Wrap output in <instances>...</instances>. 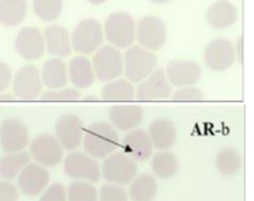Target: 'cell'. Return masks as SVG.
Returning <instances> with one entry per match:
<instances>
[{"mask_svg":"<svg viewBox=\"0 0 254 201\" xmlns=\"http://www.w3.org/2000/svg\"><path fill=\"white\" fill-rule=\"evenodd\" d=\"M118 131L106 121H97L84 129L83 151L94 158L103 159L120 147Z\"/></svg>","mask_w":254,"mask_h":201,"instance_id":"1","label":"cell"},{"mask_svg":"<svg viewBox=\"0 0 254 201\" xmlns=\"http://www.w3.org/2000/svg\"><path fill=\"white\" fill-rule=\"evenodd\" d=\"M158 64L156 54L141 46H130L123 54V73L132 83H139L150 75Z\"/></svg>","mask_w":254,"mask_h":201,"instance_id":"2","label":"cell"},{"mask_svg":"<svg viewBox=\"0 0 254 201\" xmlns=\"http://www.w3.org/2000/svg\"><path fill=\"white\" fill-rule=\"evenodd\" d=\"M103 39V28L100 23L92 18L83 19L71 33V49L78 54L89 55L102 46Z\"/></svg>","mask_w":254,"mask_h":201,"instance_id":"3","label":"cell"},{"mask_svg":"<svg viewBox=\"0 0 254 201\" xmlns=\"http://www.w3.org/2000/svg\"><path fill=\"white\" fill-rule=\"evenodd\" d=\"M136 161L123 151H114L103 158L100 173L103 178L112 184L127 185L137 175Z\"/></svg>","mask_w":254,"mask_h":201,"instance_id":"4","label":"cell"},{"mask_svg":"<svg viewBox=\"0 0 254 201\" xmlns=\"http://www.w3.org/2000/svg\"><path fill=\"white\" fill-rule=\"evenodd\" d=\"M136 24L125 12L110 14L104 23L103 35L107 42L117 49H127L135 41Z\"/></svg>","mask_w":254,"mask_h":201,"instance_id":"5","label":"cell"},{"mask_svg":"<svg viewBox=\"0 0 254 201\" xmlns=\"http://www.w3.org/2000/svg\"><path fill=\"white\" fill-rule=\"evenodd\" d=\"M91 63L95 77L102 82L118 78L123 73V54L111 45L101 46L93 53Z\"/></svg>","mask_w":254,"mask_h":201,"instance_id":"6","label":"cell"},{"mask_svg":"<svg viewBox=\"0 0 254 201\" xmlns=\"http://www.w3.org/2000/svg\"><path fill=\"white\" fill-rule=\"evenodd\" d=\"M64 173L76 180L87 182H97L100 179V165L96 158L90 156L85 151H71L64 159Z\"/></svg>","mask_w":254,"mask_h":201,"instance_id":"7","label":"cell"},{"mask_svg":"<svg viewBox=\"0 0 254 201\" xmlns=\"http://www.w3.org/2000/svg\"><path fill=\"white\" fill-rule=\"evenodd\" d=\"M12 93L16 99L35 100L43 90L39 68L31 63L20 67L12 77Z\"/></svg>","mask_w":254,"mask_h":201,"instance_id":"8","label":"cell"},{"mask_svg":"<svg viewBox=\"0 0 254 201\" xmlns=\"http://www.w3.org/2000/svg\"><path fill=\"white\" fill-rule=\"evenodd\" d=\"M29 154L35 162L45 166L54 167L64 158V148L52 134H40L30 143Z\"/></svg>","mask_w":254,"mask_h":201,"instance_id":"9","label":"cell"},{"mask_svg":"<svg viewBox=\"0 0 254 201\" xmlns=\"http://www.w3.org/2000/svg\"><path fill=\"white\" fill-rule=\"evenodd\" d=\"M135 39L139 46L151 51L160 50L167 41V28L158 17H143L136 25Z\"/></svg>","mask_w":254,"mask_h":201,"instance_id":"10","label":"cell"},{"mask_svg":"<svg viewBox=\"0 0 254 201\" xmlns=\"http://www.w3.org/2000/svg\"><path fill=\"white\" fill-rule=\"evenodd\" d=\"M29 131L18 118L10 117L0 124V147L6 153L22 151L29 144Z\"/></svg>","mask_w":254,"mask_h":201,"instance_id":"11","label":"cell"},{"mask_svg":"<svg viewBox=\"0 0 254 201\" xmlns=\"http://www.w3.org/2000/svg\"><path fill=\"white\" fill-rule=\"evenodd\" d=\"M173 92L166 72L162 67H157L150 75L139 82L135 89V98L142 101L165 100Z\"/></svg>","mask_w":254,"mask_h":201,"instance_id":"12","label":"cell"},{"mask_svg":"<svg viewBox=\"0 0 254 201\" xmlns=\"http://www.w3.org/2000/svg\"><path fill=\"white\" fill-rule=\"evenodd\" d=\"M14 48L25 60L33 61L41 58L46 50L43 33L36 27H23L17 33Z\"/></svg>","mask_w":254,"mask_h":201,"instance_id":"13","label":"cell"},{"mask_svg":"<svg viewBox=\"0 0 254 201\" xmlns=\"http://www.w3.org/2000/svg\"><path fill=\"white\" fill-rule=\"evenodd\" d=\"M235 50L232 43L226 39L218 38L210 41L205 47L203 61L212 71H224L235 61Z\"/></svg>","mask_w":254,"mask_h":201,"instance_id":"14","label":"cell"},{"mask_svg":"<svg viewBox=\"0 0 254 201\" xmlns=\"http://www.w3.org/2000/svg\"><path fill=\"white\" fill-rule=\"evenodd\" d=\"M83 134V123L74 114H64L56 123L55 137L64 150H76L82 143Z\"/></svg>","mask_w":254,"mask_h":201,"instance_id":"15","label":"cell"},{"mask_svg":"<svg viewBox=\"0 0 254 201\" xmlns=\"http://www.w3.org/2000/svg\"><path fill=\"white\" fill-rule=\"evenodd\" d=\"M16 178L18 189L23 194L33 197L46 189L50 181V173L47 167L37 162H29Z\"/></svg>","mask_w":254,"mask_h":201,"instance_id":"16","label":"cell"},{"mask_svg":"<svg viewBox=\"0 0 254 201\" xmlns=\"http://www.w3.org/2000/svg\"><path fill=\"white\" fill-rule=\"evenodd\" d=\"M165 72L170 84L178 88L196 84L201 76V67L193 60L176 59L169 62Z\"/></svg>","mask_w":254,"mask_h":201,"instance_id":"17","label":"cell"},{"mask_svg":"<svg viewBox=\"0 0 254 201\" xmlns=\"http://www.w3.org/2000/svg\"><path fill=\"white\" fill-rule=\"evenodd\" d=\"M122 151L128 154L135 161H145L153 153V145L148 132L143 129L135 128L128 131L122 141H120Z\"/></svg>","mask_w":254,"mask_h":201,"instance_id":"18","label":"cell"},{"mask_svg":"<svg viewBox=\"0 0 254 201\" xmlns=\"http://www.w3.org/2000/svg\"><path fill=\"white\" fill-rule=\"evenodd\" d=\"M110 124L117 130L128 132L137 128L144 119V111L137 104H116L108 112Z\"/></svg>","mask_w":254,"mask_h":201,"instance_id":"19","label":"cell"},{"mask_svg":"<svg viewBox=\"0 0 254 201\" xmlns=\"http://www.w3.org/2000/svg\"><path fill=\"white\" fill-rule=\"evenodd\" d=\"M45 47L49 54L54 57H66L71 53L70 35L68 31L60 25H50L45 28Z\"/></svg>","mask_w":254,"mask_h":201,"instance_id":"20","label":"cell"},{"mask_svg":"<svg viewBox=\"0 0 254 201\" xmlns=\"http://www.w3.org/2000/svg\"><path fill=\"white\" fill-rule=\"evenodd\" d=\"M67 76L73 87L78 90L90 87L95 80L91 60L81 54L71 57L67 64Z\"/></svg>","mask_w":254,"mask_h":201,"instance_id":"21","label":"cell"},{"mask_svg":"<svg viewBox=\"0 0 254 201\" xmlns=\"http://www.w3.org/2000/svg\"><path fill=\"white\" fill-rule=\"evenodd\" d=\"M147 132L153 148L159 151L172 148L178 138V132L174 122L166 118L155 119L150 124Z\"/></svg>","mask_w":254,"mask_h":201,"instance_id":"22","label":"cell"},{"mask_svg":"<svg viewBox=\"0 0 254 201\" xmlns=\"http://www.w3.org/2000/svg\"><path fill=\"white\" fill-rule=\"evenodd\" d=\"M43 85L49 89H58L67 84V65L63 58L51 57L47 59L40 70Z\"/></svg>","mask_w":254,"mask_h":201,"instance_id":"23","label":"cell"},{"mask_svg":"<svg viewBox=\"0 0 254 201\" xmlns=\"http://www.w3.org/2000/svg\"><path fill=\"white\" fill-rule=\"evenodd\" d=\"M205 17L211 28L222 30L236 22L237 10L229 1L217 0L208 8Z\"/></svg>","mask_w":254,"mask_h":201,"instance_id":"24","label":"cell"},{"mask_svg":"<svg viewBox=\"0 0 254 201\" xmlns=\"http://www.w3.org/2000/svg\"><path fill=\"white\" fill-rule=\"evenodd\" d=\"M129 184V196L132 201H153L157 194V180L149 173L136 175Z\"/></svg>","mask_w":254,"mask_h":201,"instance_id":"25","label":"cell"},{"mask_svg":"<svg viewBox=\"0 0 254 201\" xmlns=\"http://www.w3.org/2000/svg\"><path fill=\"white\" fill-rule=\"evenodd\" d=\"M101 98L106 101H131L135 98V87L127 78H115L101 89Z\"/></svg>","mask_w":254,"mask_h":201,"instance_id":"26","label":"cell"},{"mask_svg":"<svg viewBox=\"0 0 254 201\" xmlns=\"http://www.w3.org/2000/svg\"><path fill=\"white\" fill-rule=\"evenodd\" d=\"M26 0H0V24L14 27L21 24L27 15Z\"/></svg>","mask_w":254,"mask_h":201,"instance_id":"27","label":"cell"},{"mask_svg":"<svg viewBox=\"0 0 254 201\" xmlns=\"http://www.w3.org/2000/svg\"><path fill=\"white\" fill-rule=\"evenodd\" d=\"M30 159V154L25 151L6 153L0 157V177L10 181L15 179Z\"/></svg>","mask_w":254,"mask_h":201,"instance_id":"28","label":"cell"},{"mask_svg":"<svg viewBox=\"0 0 254 201\" xmlns=\"http://www.w3.org/2000/svg\"><path fill=\"white\" fill-rule=\"evenodd\" d=\"M151 167L154 174L159 178H170L179 169V160L175 153L168 150L159 151L151 160Z\"/></svg>","mask_w":254,"mask_h":201,"instance_id":"29","label":"cell"},{"mask_svg":"<svg viewBox=\"0 0 254 201\" xmlns=\"http://www.w3.org/2000/svg\"><path fill=\"white\" fill-rule=\"evenodd\" d=\"M215 166L217 170L227 176L238 173L242 166V157L240 152L233 148H223L216 153Z\"/></svg>","mask_w":254,"mask_h":201,"instance_id":"30","label":"cell"},{"mask_svg":"<svg viewBox=\"0 0 254 201\" xmlns=\"http://www.w3.org/2000/svg\"><path fill=\"white\" fill-rule=\"evenodd\" d=\"M66 199L67 201H98V194L90 182L76 180L68 185Z\"/></svg>","mask_w":254,"mask_h":201,"instance_id":"31","label":"cell"},{"mask_svg":"<svg viewBox=\"0 0 254 201\" xmlns=\"http://www.w3.org/2000/svg\"><path fill=\"white\" fill-rule=\"evenodd\" d=\"M33 9L42 21L53 22L62 13L63 0H33Z\"/></svg>","mask_w":254,"mask_h":201,"instance_id":"32","label":"cell"},{"mask_svg":"<svg viewBox=\"0 0 254 201\" xmlns=\"http://www.w3.org/2000/svg\"><path fill=\"white\" fill-rule=\"evenodd\" d=\"M40 98L46 101H74L80 98V92L74 87L49 89L41 94Z\"/></svg>","mask_w":254,"mask_h":201,"instance_id":"33","label":"cell"},{"mask_svg":"<svg viewBox=\"0 0 254 201\" xmlns=\"http://www.w3.org/2000/svg\"><path fill=\"white\" fill-rule=\"evenodd\" d=\"M98 201H128V194L121 185L107 183L100 187Z\"/></svg>","mask_w":254,"mask_h":201,"instance_id":"34","label":"cell"},{"mask_svg":"<svg viewBox=\"0 0 254 201\" xmlns=\"http://www.w3.org/2000/svg\"><path fill=\"white\" fill-rule=\"evenodd\" d=\"M171 97L177 101H200L203 99L202 91L193 85L178 87Z\"/></svg>","mask_w":254,"mask_h":201,"instance_id":"35","label":"cell"},{"mask_svg":"<svg viewBox=\"0 0 254 201\" xmlns=\"http://www.w3.org/2000/svg\"><path fill=\"white\" fill-rule=\"evenodd\" d=\"M39 201H67L66 191L61 183H53L46 187Z\"/></svg>","mask_w":254,"mask_h":201,"instance_id":"36","label":"cell"},{"mask_svg":"<svg viewBox=\"0 0 254 201\" xmlns=\"http://www.w3.org/2000/svg\"><path fill=\"white\" fill-rule=\"evenodd\" d=\"M18 198V187L10 180H0V201H17Z\"/></svg>","mask_w":254,"mask_h":201,"instance_id":"37","label":"cell"},{"mask_svg":"<svg viewBox=\"0 0 254 201\" xmlns=\"http://www.w3.org/2000/svg\"><path fill=\"white\" fill-rule=\"evenodd\" d=\"M12 70L10 66L0 60V93L6 91L12 82Z\"/></svg>","mask_w":254,"mask_h":201,"instance_id":"38","label":"cell"},{"mask_svg":"<svg viewBox=\"0 0 254 201\" xmlns=\"http://www.w3.org/2000/svg\"><path fill=\"white\" fill-rule=\"evenodd\" d=\"M235 50V57H237L238 61L242 63L243 61V39L242 37H239V39L236 42V45L234 47Z\"/></svg>","mask_w":254,"mask_h":201,"instance_id":"39","label":"cell"},{"mask_svg":"<svg viewBox=\"0 0 254 201\" xmlns=\"http://www.w3.org/2000/svg\"><path fill=\"white\" fill-rule=\"evenodd\" d=\"M16 99L15 96L13 95V93H10V92H2L0 93V100H4V101H11V100H14Z\"/></svg>","mask_w":254,"mask_h":201,"instance_id":"40","label":"cell"},{"mask_svg":"<svg viewBox=\"0 0 254 201\" xmlns=\"http://www.w3.org/2000/svg\"><path fill=\"white\" fill-rule=\"evenodd\" d=\"M87 1L93 5H100V4L104 3L106 0H87Z\"/></svg>","mask_w":254,"mask_h":201,"instance_id":"41","label":"cell"},{"mask_svg":"<svg viewBox=\"0 0 254 201\" xmlns=\"http://www.w3.org/2000/svg\"><path fill=\"white\" fill-rule=\"evenodd\" d=\"M150 1L155 3V4H165V3L169 2L170 0H150Z\"/></svg>","mask_w":254,"mask_h":201,"instance_id":"42","label":"cell"}]
</instances>
